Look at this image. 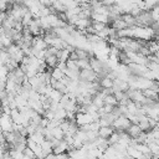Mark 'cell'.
Wrapping results in <instances>:
<instances>
[{
    "mask_svg": "<svg viewBox=\"0 0 159 159\" xmlns=\"http://www.w3.org/2000/svg\"><path fill=\"white\" fill-rule=\"evenodd\" d=\"M0 127L2 132H12V120L9 114L5 113L0 114Z\"/></svg>",
    "mask_w": 159,
    "mask_h": 159,
    "instance_id": "3957f363",
    "label": "cell"
},
{
    "mask_svg": "<svg viewBox=\"0 0 159 159\" xmlns=\"http://www.w3.org/2000/svg\"><path fill=\"white\" fill-rule=\"evenodd\" d=\"M98 76L94 71L91 68L87 70H81L80 71V81H86V82H98Z\"/></svg>",
    "mask_w": 159,
    "mask_h": 159,
    "instance_id": "7a4b0ae2",
    "label": "cell"
},
{
    "mask_svg": "<svg viewBox=\"0 0 159 159\" xmlns=\"http://www.w3.org/2000/svg\"><path fill=\"white\" fill-rule=\"evenodd\" d=\"M61 97H62V93H60L57 89H53V88H52V91H51V92L48 93V96H47V98H48L51 102H60Z\"/></svg>",
    "mask_w": 159,
    "mask_h": 159,
    "instance_id": "9a60e30c",
    "label": "cell"
},
{
    "mask_svg": "<svg viewBox=\"0 0 159 159\" xmlns=\"http://www.w3.org/2000/svg\"><path fill=\"white\" fill-rule=\"evenodd\" d=\"M53 119H55V120H58V122L65 120V119H66V111H65L62 107H60L58 109H56V111L53 112Z\"/></svg>",
    "mask_w": 159,
    "mask_h": 159,
    "instance_id": "7c38bea8",
    "label": "cell"
},
{
    "mask_svg": "<svg viewBox=\"0 0 159 159\" xmlns=\"http://www.w3.org/2000/svg\"><path fill=\"white\" fill-rule=\"evenodd\" d=\"M93 122V118L89 113H76V118H75V123L81 127L84 124H89Z\"/></svg>",
    "mask_w": 159,
    "mask_h": 159,
    "instance_id": "277c9868",
    "label": "cell"
},
{
    "mask_svg": "<svg viewBox=\"0 0 159 159\" xmlns=\"http://www.w3.org/2000/svg\"><path fill=\"white\" fill-rule=\"evenodd\" d=\"M92 27H93V30H94V32L97 34V32H99V31H102L107 25L106 24H103V22H96V21H92V25H91Z\"/></svg>",
    "mask_w": 159,
    "mask_h": 159,
    "instance_id": "ffe728a7",
    "label": "cell"
},
{
    "mask_svg": "<svg viewBox=\"0 0 159 159\" xmlns=\"http://www.w3.org/2000/svg\"><path fill=\"white\" fill-rule=\"evenodd\" d=\"M50 75H51V78L52 80H56V81H60L65 75H63V72L61 71V70H58L57 67H55V68H52L51 70V72H50Z\"/></svg>",
    "mask_w": 159,
    "mask_h": 159,
    "instance_id": "2e32d148",
    "label": "cell"
},
{
    "mask_svg": "<svg viewBox=\"0 0 159 159\" xmlns=\"http://www.w3.org/2000/svg\"><path fill=\"white\" fill-rule=\"evenodd\" d=\"M40 147H41V149H42V153H43V155L46 157L47 154H50V153H52V145H51V143H50V140H43L41 144H40Z\"/></svg>",
    "mask_w": 159,
    "mask_h": 159,
    "instance_id": "5bb4252c",
    "label": "cell"
},
{
    "mask_svg": "<svg viewBox=\"0 0 159 159\" xmlns=\"http://www.w3.org/2000/svg\"><path fill=\"white\" fill-rule=\"evenodd\" d=\"M103 102H104V104H111V106H114V107L118 104V102H117V99L114 98L113 94H107L103 98Z\"/></svg>",
    "mask_w": 159,
    "mask_h": 159,
    "instance_id": "d6986e66",
    "label": "cell"
},
{
    "mask_svg": "<svg viewBox=\"0 0 159 159\" xmlns=\"http://www.w3.org/2000/svg\"><path fill=\"white\" fill-rule=\"evenodd\" d=\"M56 57L58 60V62H66L70 57V51L67 48H62V50H58L57 53H56Z\"/></svg>",
    "mask_w": 159,
    "mask_h": 159,
    "instance_id": "9c48e42d",
    "label": "cell"
},
{
    "mask_svg": "<svg viewBox=\"0 0 159 159\" xmlns=\"http://www.w3.org/2000/svg\"><path fill=\"white\" fill-rule=\"evenodd\" d=\"M158 11H159L158 6H155L152 10H149V14H150V17L153 19V21H158Z\"/></svg>",
    "mask_w": 159,
    "mask_h": 159,
    "instance_id": "7402d4cb",
    "label": "cell"
},
{
    "mask_svg": "<svg viewBox=\"0 0 159 159\" xmlns=\"http://www.w3.org/2000/svg\"><path fill=\"white\" fill-rule=\"evenodd\" d=\"M50 130H51L52 138H55V139H57V140H62V139H63L65 133H63V130H62L60 127H55V128H52V129H50Z\"/></svg>",
    "mask_w": 159,
    "mask_h": 159,
    "instance_id": "4fadbf2b",
    "label": "cell"
},
{
    "mask_svg": "<svg viewBox=\"0 0 159 159\" xmlns=\"http://www.w3.org/2000/svg\"><path fill=\"white\" fill-rule=\"evenodd\" d=\"M0 43L6 48V47H9V46L12 43V40L9 39V37L2 32V34H0Z\"/></svg>",
    "mask_w": 159,
    "mask_h": 159,
    "instance_id": "e0dca14e",
    "label": "cell"
},
{
    "mask_svg": "<svg viewBox=\"0 0 159 159\" xmlns=\"http://www.w3.org/2000/svg\"><path fill=\"white\" fill-rule=\"evenodd\" d=\"M43 62H45V65L47 66V68H55V67L57 66L58 60H57L56 55H47V56H45Z\"/></svg>",
    "mask_w": 159,
    "mask_h": 159,
    "instance_id": "5b68a950",
    "label": "cell"
},
{
    "mask_svg": "<svg viewBox=\"0 0 159 159\" xmlns=\"http://www.w3.org/2000/svg\"><path fill=\"white\" fill-rule=\"evenodd\" d=\"M22 159H31V158H29V157H25V155H24V158H22Z\"/></svg>",
    "mask_w": 159,
    "mask_h": 159,
    "instance_id": "484cf974",
    "label": "cell"
},
{
    "mask_svg": "<svg viewBox=\"0 0 159 159\" xmlns=\"http://www.w3.org/2000/svg\"><path fill=\"white\" fill-rule=\"evenodd\" d=\"M66 67L71 71H75V72H80L77 65H76V61H72V60H67L66 61Z\"/></svg>",
    "mask_w": 159,
    "mask_h": 159,
    "instance_id": "44dd1931",
    "label": "cell"
},
{
    "mask_svg": "<svg viewBox=\"0 0 159 159\" xmlns=\"http://www.w3.org/2000/svg\"><path fill=\"white\" fill-rule=\"evenodd\" d=\"M29 139H31L34 143H36V144H41L43 140H45V137H43V133L42 132H39V130H36L34 134H31V135H29Z\"/></svg>",
    "mask_w": 159,
    "mask_h": 159,
    "instance_id": "30bf717a",
    "label": "cell"
},
{
    "mask_svg": "<svg viewBox=\"0 0 159 159\" xmlns=\"http://www.w3.org/2000/svg\"><path fill=\"white\" fill-rule=\"evenodd\" d=\"M113 132H114V130H113V128H112V127H101V128L98 129L97 134H98V137H99V138L108 139V137H109Z\"/></svg>",
    "mask_w": 159,
    "mask_h": 159,
    "instance_id": "52a82bcc",
    "label": "cell"
},
{
    "mask_svg": "<svg viewBox=\"0 0 159 159\" xmlns=\"http://www.w3.org/2000/svg\"><path fill=\"white\" fill-rule=\"evenodd\" d=\"M5 19H6V12H5V11H0V26H1V24L4 22Z\"/></svg>",
    "mask_w": 159,
    "mask_h": 159,
    "instance_id": "cb8c5ba5",
    "label": "cell"
},
{
    "mask_svg": "<svg viewBox=\"0 0 159 159\" xmlns=\"http://www.w3.org/2000/svg\"><path fill=\"white\" fill-rule=\"evenodd\" d=\"M22 153H24V155H25V157H29V158H31V159H35V158H36V157H35V154H34V152H32L30 148H27V147L22 150Z\"/></svg>",
    "mask_w": 159,
    "mask_h": 159,
    "instance_id": "603a6c76",
    "label": "cell"
},
{
    "mask_svg": "<svg viewBox=\"0 0 159 159\" xmlns=\"http://www.w3.org/2000/svg\"><path fill=\"white\" fill-rule=\"evenodd\" d=\"M76 65L78 67V70H87V68H91L89 67V61L88 60H77L76 61Z\"/></svg>",
    "mask_w": 159,
    "mask_h": 159,
    "instance_id": "ac0fdd59",
    "label": "cell"
},
{
    "mask_svg": "<svg viewBox=\"0 0 159 159\" xmlns=\"http://www.w3.org/2000/svg\"><path fill=\"white\" fill-rule=\"evenodd\" d=\"M2 133H4V132H2V129H1V127H0V135H1Z\"/></svg>",
    "mask_w": 159,
    "mask_h": 159,
    "instance_id": "d4e9b609",
    "label": "cell"
},
{
    "mask_svg": "<svg viewBox=\"0 0 159 159\" xmlns=\"http://www.w3.org/2000/svg\"><path fill=\"white\" fill-rule=\"evenodd\" d=\"M120 20H123L128 27L135 26V17L132 16L130 14H122V15H120Z\"/></svg>",
    "mask_w": 159,
    "mask_h": 159,
    "instance_id": "ba28073f",
    "label": "cell"
},
{
    "mask_svg": "<svg viewBox=\"0 0 159 159\" xmlns=\"http://www.w3.org/2000/svg\"><path fill=\"white\" fill-rule=\"evenodd\" d=\"M140 132H142V130H140V128H139L138 124H130V125L125 129V133H127L130 138H135L137 135H139Z\"/></svg>",
    "mask_w": 159,
    "mask_h": 159,
    "instance_id": "8992f818",
    "label": "cell"
},
{
    "mask_svg": "<svg viewBox=\"0 0 159 159\" xmlns=\"http://www.w3.org/2000/svg\"><path fill=\"white\" fill-rule=\"evenodd\" d=\"M132 123L129 122V119H127L124 116H119V117H117L114 120H113V123H112V128H113V130H116V132H125V129L130 125Z\"/></svg>",
    "mask_w": 159,
    "mask_h": 159,
    "instance_id": "6da1fadb",
    "label": "cell"
},
{
    "mask_svg": "<svg viewBox=\"0 0 159 159\" xmlns=\"http://www.w3.org/2000/svg\"><path fill=\"white\" fill-rule=\"evenodd\" d=\"M98 84H99L101 88H112V86H113V80H111V78H108V77L106 76V77H102V78L98 80Z\"/></svg>",
    "mask_w": 159,
    "mask_h": 159,
    "instance_id": "8fae6325",
    "label": "cell"
}]
</instances>
